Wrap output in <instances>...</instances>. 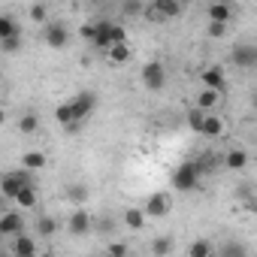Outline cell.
Instances as JSON below:
<instances>
[{
  "label": "cell",
  "mask_w": 257,
  "mask_h": 257,
  "mask_svg": "<svg viewBox=\"0 0 257 257\" xmlns=\"http://www.w3.org/2000/svg\"><path fill=\"white\" fill-rule=\"evenodd\" d=\"M25 185H34V176L28 170H10V173L0 176V197H4V200H16V194Z\"/></svg>",
  "instance_id": "3"
},
{
  "label": "cell",
  "mask_w": 257,
  "mask_h": 257,
  "mask_svg": "<svg viewBox=\"0 0 257 257\" xmlns=\"http://www.w3.org/2000/svg\"><path fill=\"white\" fill-rule=\"evenodd\" d=\"M143 4H124V16H143Z\"/></svg>",
  "instance_id": "36"
},
{
  "label": "cell",
  "mask_w": 257,
  "mask_h": 257,
  "mask_svg": "<svg viewBox=\"0 0 257 257\" xmlns=\"http://www.w3.org/2000/svg\"><path fill=\"white\" fill-rule=\"evenodd\" d=\"M22 28L16 25L13 16H0V40H10V37H19Z\"/></svg>",
  "instance_id": "23"
},
{
  "label": "cell",
  "mask_w": 257,
  "mask_h": 257,
  "mask_svg": "<svg viewBox=\"0 0 257 257\" xmlns=\"http://www.w3.org/2000/svg\"><path fill=\"white\" fill-rule=\"evenodd\" d=\"M200 134H203V137H209V140H218V137L224 134V118H218L215 112H206V118H203V127H200Z\"/></svg>",
  "instance_id": "15"
},
{
  "label": "cell",
  "mask_w": 257,
  "mask_h": 257,
  "mask_svg": "<svg viewBox=\"0 0 257 257\" xmlns=\"http://www.w3.org/2000/svg\"><path fill=\"white\" fill-rule=\"evenodd\" d=\"M67 197L76 200V203H85L88 200V185H70L67 188Z\"/></svg>",
  "instance_id": "30"
},
{
  "label": "cell",
  "mask_w": 257,
  "mask_h": 257,
  "mask_svg": "<svg viewBox=\"0 0 257 257\" xmlns=\"http://www.w3.org/2000/svg\"><path fill=\"white\" fill-rule=\"evenodd\" d=\"M203 118H206V112H200V109H191L188 112V127L194 134H200V127H203Z\"/></svg>",
  "instance_id": "31"
},
{
  "label": "cell",
  "mask_w": 257,
  "mask_h": 257,
  "mask_svg": "<svg viewBox=\"0 0 257 257\" xmlns=\"http://www.w3.org/2000/svg\"><path fill=\"white\" fill-rule=\"evenodd\" d=\"M0 257H13V254H10V251H7L4 245H0Z\"/></svg>",
  "instance_id": "37"
},
{
  "label": "cell",
  "mask_w": 257,
  "mask_h": 257,
  "mask_svg": "<svg viewBox=\"0 0 257 257\" xmlns=\"http://www.w3.org/2000/svg\"><path fill=\"white\" fill-rule=\"evenodd\" d=\"M224 164H227V170H245L248 155H245L242 149H230V152H227V158H224Z\"/></svg>",
  "instance_id": "21"
},
{
  "label": "cell",
  "mask_w": 257,
  "mask_h": 257,
  "mask_svg": "<svg viewBox=\"0 0 257 257\" xmlns=\"http://www.w3.org/2000/svg\"><path fill=\"white\" fill-rule=\"evenodd\" d=\"M97 25V34H94V49H103V52H109L112 46H118V43H127V34H124V28L121 25H112V22H94Z\"/></svg>",
  "instance_id": "1"
},
{
  "label": "cell",
  "mask_w": 257,
  "mask_h": 257,
  "mask_svg": "<svg viewBox=\"0 0 257 257\" xmlns=\"http://www.w3.org/2000/svg\"><path fill=\"white\" fill-rule=\"evenodd\" d=\"M206 19L212 22V25H227L230 19H233V7L230 4H209V10H206Z\"/></svg>",
  "instance_id": "14"
},
{
  "label": "cell",
  "mask_w": 257,
  "mask_h": 257,
  "mask_svg": "<svg viewBox=\"0 0 257 257\" xmlns=\"http://www.w3.org/2000/svg\"><path fill=\"white\" fill-rule=\"evenodd\" d=\"M46 43H49L52 49H64V46L70 43V31H67L61 22H52V25H46Z\"/></svg>",
  "instance_id": "13"
},
{
  "label": "cell",
  "mask_w": 257,
  "mask_h": 257,
  "mask_svg": "<svg viewBox=\"0 0 257 257\" xmlns=\"http://www.w3.org/2000/svg\"><path fill=\"white\" fill-rule=\"evenodd\" d=\"M94 227V221H91V215H88V209H76L70 218H67V230L73 233V236H85L88 230Z\"/></svg>",
  "instance_id": "11"
},
{
  "label": "cell",
  "mask_w": 257,
  "mask_h": 257,
  "mask_svg": "<svg viewBox=\"0 0 257 257\" xmlns=\"http://www.w3.org/2000/svg\"><path fill=\"white\" fill-rule=\"evenodd\" d=\"M206 31H209V37H212V40H221V37L227 34V25H212V22H209V28H206Z\"/></svg>",
  "instance_id": "35"
},
{
  "label": "cell",
  "mask_w": 257,
  "mask_h": 257,
  "mask_svg": "<svg viewBox=\"0 0 257 257\" xmlns=\"http://www.w3.org/2000/svg\"><path fill=\"white\" fill-rule=\"evenodd\" d=\"M230 61H233V67H239V70H251V67H257V46H251V43L233 46Z\"/></svg>",
  "instance_id": "7"
},
{
  "label": "cell",
  "mask_w": 257,
  "mask_h": 257,
  "mask_svg": "<svg viewBox=\"0 0 257 257\" xmlns=\"http://www.w3.org/2000/svg\"><path fill=\"white\" fill-rule=\"evenodd\" d=\"M200 79H203V88H209V91H224V82H227V76H224V67H206L203 73H200Z\"/></svg>",
  "instance_id": "12"
},
{
  "label": "cell",
  "mask_w": 257,
  "mask_h": 257,
  "mask_svg": "<svg viewBox=\"0 0 257 257\" xmlns=\"http://www.w3.org/2000/svg\"><path fill=\"white\" fill-rule=\"evenodd\" d=\"M212 254H215V248L209 239H194L188 245V257H212Z\"/></svg>",
  "instance_id": "20"
},
{
  "label": "cell",
  "mask_w": 257,
  "mask_h": 257,
  "mask_svg": "<svg viewBox=\"0 0 257 257\" xmlns=\"http://www.w3.org/2000/svg\"><path fill=\"white\" fill-rule=\"evenodd\" d=\"M7 251H10L13 257H37V254H40V251H37V239H34V236H28V233L13 236Z\"/></svg>",
  "instance_id": "9"
},
{
  "label": "cell",
  "mask_w": 257,
  "mask_h": 257,
  "mask_svg": "<svg viewBox=\"0 0 257 257\" xmlns=\"http://www.w3.org/2000/svg\"><path fill=\"white\" fill-rule=\"evenodd\" d=\"M140 76H143V85H146L149 91H161V88L167 85V70H164L161 61H149Z\"/></svg>",
  "instance_id": "6"
},
{
  "label": "cell",
  "mask_w": 257,
  "mask_h": 257,
  "mask_svg": "<svg viewBox=\"0 0 257 257\" xmlns=\"http://www.w3.org/2000/svg\"><path fill=\"white\" fill-rule=\"evenodd\" d=\"M55 230H58V224H55V218H49V215H40V218H37V233H40L43 239H49V236H55Z\"/></svg>",
  "instance_id": "27"
},
{
  "label": "cell",
  "mask_w": 257,
  "mask_h": 257,
  "mask_svg": "<svg viewBox=\"0 0 257 257\" xmlns=\"http://www.w3.org/2000/svg\"><path fill=\"white\" fill-rule=\"evenodd\" d=\"M0 49H4L7 55L19 52V49H22V34H19V37H10V40H0Z\"/></svg>",
  "instance_id": "32"
},
{
  "label": "cell",
  "mask_w": 257,
  "mask_h": 257,
  "mask_svg": "<svg viewBox=\"0 0 257 257\" xmlns=\"http://www.w3.org/2000/svg\"><path fill=\"white\" fill-rule=\"evenodd\" d=\"M143 16H146L149 22L161 25V22L179 19V16H182V4H179V0H152V4L143 10Z\"/></svg>",
  "instance_id": "2"
},
{
  "label": "cell",
  "mask_w": 257,
  "mask_h": 257,
  "mask_svg": "<svg viewBox=\"0 0 257 257\" xmlns=\"http://www.w3.org/2000/svg\"><path fill=\"white\" fill-rule=\"evenodd\" d=\"M70 109H73V124L79 127L82 121H88L97 109V94L94 91H79L73 100H70Z\"/></svg>",
  "instance_id": "4"
},
{
  "label": "cell",
  "mask_w": 257,
  "mask_h": 257,
  "mask_svg": "<svg viewBox=\"0 0 257 257\" xmlns=\"http://www.w3.org/2000/svg\"><path fill=\"white\" fill-rule=\"evenodd\" d=\"M109 61H112V64H127V61H131V46H127V43L112 46V49H109Z\"/></svg>",
  "instance_id": "26"
},
{
  "label": "cell",
  "mask_w": 257,
  "mask_h": 257,
  "mask_svg": "<svg viewBox=\"0 0 257 257\" xmlns=\"http://www.w3.org/2000/svg\"><path fill=\"white\" fill-rule=\"evenodd\" d=\"M230 257H245V251H242V254H230Z\"/></svg>",
  "instance_id": "39"
},
{
  "label": "cell",
  "mask_w": 257,
  "mask_h": 257,
  "mask_svg": "<svg viewBox=\"0 0 257 257\" xmlns=\"http://www.w3.org/2000/svg\"><path fill=\"white\" fill-rule=\"evenodd\" d=\"M55 121H58L61 127H70V131H76V124H73V109H70V100H67V103H61V106L55 109Z\"/></svg>",
  "instance_id": "22"
},
{
  "label": "cell",
  "mask_w": 257,
  "mask_h": 257,
  "mask_svg": "<svg viewBox=\"0 0 257 257\" xmlns=\"http://www.w3.org/2000/svg\"><path fill=\"white\" fill-rule=\"evenodd\" d=\"M37 194H40V191H37V185H25V188L16 194V206H19V209H34V206H37V200H40Z\"/></svg>",
  "instance_id": "19"
},
{
  "label": "cell",
  "mask_w": 257,
  "mask_h": 257,
  "mask_svg": "<svg viewBox=\"0 0 257 257\" xmlns=\"http://www.w3.org/2000/svg\"><path fill=\"white\" fill-rule=\"evenodd\" d=\"M170 251H173V239H170V236H158V239L152 242V254H155V257H167Z\"/></svg>",
  "instance_id": "28"
},
{
  "label": "cell",
  "mask_w": 257,
  "mask_h": 257,
  "mask_svg": "<svg viewBox=\"0 0 257 257\" xmlns=\"http://www.w3.org/2000/svg\"><path fill=\"white\" fill-rule=\"evenodd\" d=\"M218 100H221V94H218V91H209V88H203V91L197 94V103H194V109H200V112H212V109L218 106Z\"/></svg>",
  "instance_id": "18"
},
{
  "label": "cell",
  "mask_w": 257,
  "mask_h": 257,
  "mask_svg": "<svg viewBox=\"0 0 257 257\" xmlns=\"http://www.w3.org/2000/svg\"><path fill=\"white\" fill-rule=\"evenodd\" d=\"M31 19H34V22H46V19H49V10H46L43 4H40V7H31Z\"/></svg>",
  "instance_id": "34"
},
{
  "label": "cell",
  "mask_w": 257,
  "mask_h": 257,
  "mask_svg": "<svg viewBox=\"0 0 257 257\" xmlns=\"http://www.w3.org/2000/svg\"><path fill=\"white\" fill-rule=\"evenodd\" d=\"M173 188L176 191H194V188H200V176H197V167H194V161H185V164H179L176 170H173Z\"/></svg>",
  "instance_id": "5"
},
{
  "label": "cell",
  "mask_w": 257,
  "mask_h": 257,
  "mask_svg": "<svg viewBox=\"0 0 257 257\" xmlns=\"http://www.w3.org/2000/svg\"><path fill=\"white\" fill-rule=\"evenodd\" d=\"M94 34H97V25H94V22H88V25H82V28H79V37H82V40H88V43H94Z\"/></svg>",
  "instance_id": "33"
},
{
  "label": "cell",
  "mask_w": 257,
  "mask_h": 257,
  "mask_svg": "<svg viewBox=\"0 0 257 257\" xmlns=\"http://www.w3.org/2000/svg\"><path fill=\"white\" fill-rule=\"evenodd\" d=\"M106 257H131V248H127V242H109Z\"/></svg>",
  "instance_id": "29"
},
{
  "label": "cell",
  "mask_w": 257,
  "mask_h": 257,
  "mask_svg": "<svg viewBox=\"0 0 257 257\" xmlns=\"http://www.w3.org/2000/svg\"><path fill=\"white\" fill-rule=\"evenodd\" d=\"M194 167H197V176H209V173H215V170L221 167V158H218L215 152H206V155H200V158L194 161Z\"/></svg>",
  "instance_id": "17"
},
{
  "label": "cell",
  "mask_w": 257,
  "mask_h": 257,
  "mask_svg": "<svg viewBox=\"0 0 257 257\" xmlns=\"http://www.w3.org/2000/svg\"><path fill=\"white\" fill-rule=\"evenodd\" d=\"M19 233H25V218L19 212L7 209L4 215H0V239H13Z\"/></svg>",
  "instance_id": "8"
},
{
  "label": "cell",
  "mask_w": 257,
  "mask_h": 257,
  "mask_svg": "<svg viewBox=\"0 0 257 257\" xmlns=\"http://www.w3.org/2000/svg\"><path fill=\"white\" fill-rule=\"evenodd\" d=\"M170 194H164V191H155V194H149V203H146V209H143V215L146 218H164L167 212H170Z\"/></svg>",
  "instance_id": "10"
},
{
  "label": "cell",
  "mask_w": 257,
  "mask_h": 257,
  "mask_svg": "<svg viewBox=\"0 0 257 257\" xmlns=\"http://www.w3.org/2000/svg\"><path fill=\"white\" fill-rule=\"evenodd\" d=\"M4 121H7V112H4V109H0V127H4Z\"/></svg>",
  "instance_id": "38"
},
{
  "label": "cell",
  "mask_w": 257,
  "mask_h": 257,
  "mask_svg": "<svg viewBox=\"0 0 257 257\" xmlns=\"http://www.w3.org/2000/svg\"><path fill=\"white\" fill-rule=\"evenodd\" d=\"M19 131H22V134H28V137H31V134H37V131H40V118H37L34 112H25V115L19 118Z\"/></svg>",
  "instance_id": "24"
},
{
  "label": "cell",
  "mask_w": 257,
  "mask_h": 257,
  "mask_svg": "<svg viewBox=\"0 0 257 257\" xmlns=\"http://www.w3.org/2000/svg\"><path fill=\"white\" fill-rule=\"evenodd\" d=\"M0 245H4V239H0Z\"/></svg>",
  "instance_id": "40"
},
{
  "label": "cell",
  "mask_w": 257,
  "mask_h": 257,
  "mask_svg": "<svg viewBox=\"0 0 257 257\" xmlns=\"http://www.w3.org/2000/svg\"><path fill=\"white\" fill-rule=\"evenodd\" d=\"M124 224L131 227V230H143V227H146V215H143V209H127V212H124Z\"/></svg>",
  "instance_id": "25"
},
{
  "label": "cell",
  "mask_w": 257,
  "mask_h": 257,
  "mask_svg": "<svg viewBox=\"0 0 257 257\" xmlns=\"http://www.w3.org/2000/svg\"><path fill=\"white\" fill-rule=\"evenodd\" d=\"M46 164H49V158L43 152H25L22 155V170H28L31 176L40 173V170H46Z\"/></svg>",
  "instance_id": "16"
}]
</instances>
